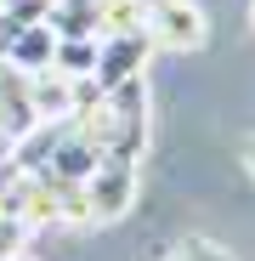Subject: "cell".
<instances>
[{
  "label": "cell",
  "mask_w": 255,
  "mask_h": 261,
  "mask_svg": "<svg viewBox=\"0 0 255 261\" xmlns=\"http://www.w3.org/2000/svg\"><path fill=\"white\" fill-rule=\"evenodd\" d=\"M46 23L57 40H91L102 23V0H46Z\"/></svg>",
  "instance_id": "4"
},
{
  "label": "cell",
  "mask_w": 255,
  "mask_h": 261,
  "mask_svg": "<svg viewBox=\"0 0 255 261\" xmlns=\"http://www.w3.org/2000/svg\"><path fill=\"white\" fill-rule=\"evenodd\" d=\"M159 261H233L221 244H210V239H182V244H170Z\"/></svg>",
  "instance_id": "7"
},
{
  "label": "cell",
  "mask_w": 255,
  "mask_h": 261,
  "mask_svg": "<svg viewBox=\"0 0 255 261\" xmlns=\"http://www.w3.org/2000/svg\"><path fill=\"white\" fill-rule=\"evenodd\" d=\"M6 29H12V17H6V6H0V40H6Z\"/></svg>",
  "instance_id": "9"
},
{
  "label": "cell",
  "mask_w": 255,
  "mask_h": 261,
  "mask_svg": "<svg viewBox=\"0 0 255 261\" xmlns=\"http://www.w3.org/2000/svg\"><path fill=\"white\" fill-rule=\"evenodd\" d=\"M6 261H29V255H6Z\"/></svg>",
  "instance_id": "10"
},
{
  "label": "cell",
  "mask_w": 255,
  "mask_h": 261,
  "mask_svg": "<svg viewBox=\"0 0 255 261\" xmlns=\"http://www.w3.org/2000/svg\"><path fill=\"white\" fill-rule=\"evenodd\" d=\"M244 170H249V176H255V142L244 148Z\"/></svg>",
  "instance_id": "8"
},
{
  "label": "cell",
  "mask_w": 255,
  "mask_h": 261,
  "mask_svg": "<svg viewBox=\"0 0 255 261\" xmlns=\"http://www.w3.org/2000/svg\"><path fill=\"white\" fill-rule=\"evenodd\" d=\"M148 40L159 51H199L210 40V17L199 0H159L148 12Z\"/></svg>",
  "instance_id": "2"
},
{
  "label": "cell",
  "mask_w": 255,
  "mask_h": 261,
  "mask_svg": "<svg viewBox=\"0 0 255 261\" xmlns=\"http://www.w3.org/2000/svg\"><path fill=\"white\" fill-rule=\"evenodd\" d=\"M148 51H153L148 34H114V40H102V51H97V74L85 80V85H91V91H114V85L136 80L142 63H148Z\"/></svg>",
  "instance_id": "3"
},
{
  "label": "cell",
  "mask_w": 255,
  "mask_h": 261,
  "mask_svg": "<svg viewBox=\"0 0 255 261\" xmlns=\"http://www.w3.org/2000/svg\"><path fill=\"white\" fill-rule=\"evenodd\" d=\"M97 34L102 40H114V34H148V6H142V0H102Z\"/></svg>",
  "instance_id": "6"
},
{
  "label": "cell",
  "mask_w": 255,
  "mask_h": 261,
  "mask_svg": "<svg viewBox=\"0 0 255 261\" xmlns=\"http://www.w3.org/2000/svg\"><path fill=\"white\" fill-rule=\"evenodd\" d=\"M97 51H102V34H91V40H57L51 68H63L68 80H91L97 74Z\"/></svg>",
  "instance_id": "5"
},
{
  "label": "cell",
  "mask_w": 255,
  "mask_h": 261,
  "mask_svg": "<svg viewBox=\"0 0 255 261\" xmlns=\"http://www.w3.org/2000/svg\"><path fill=\"white\" fill-rule=\"evenodd\" d=\"M136 188H142V165L136 159H119V153H102L97 170L79 182L85 216H91V222H119V216L136 204Z\"/></svg>",
  "instance_id": "1"
}]
</instances>
